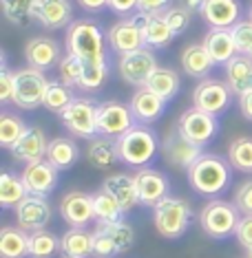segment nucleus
Here are the masks:
<instances>
[{
    "label": "nucleus",
    "mask_w": 252,
    "mask_h": 258,
    "mask_svg": "<svg viewBox=\"0 0 252 258\" xmlns=\"http://www.w3.org/2000/svg\"><path fill=\"white\" fill-rule=\"evenodd\" d=\"M230 168L232 166H230V161H228V157L204 152V155L186 170V172H188V183L197 195L215 199L230 187V181H232Z\"/></svg>",
    "instance_id": "2"
},
{
    "label": "nucleus",
    "mask_w": 252,
    "mask_h": 258,
    "mask_svg": "<svg viewBox=\"0 0 252 258\" xmlns=\"http://www.w3.org/2000/svg\"><path fill=\"white\" fill-rule=\"evenodd\" d=\"M120 78L131 86H142L148 84L150 75H153L157 69V57L150 49H139L135 53H128V55H122L120 57Z\"/></svg>",
    "instance_id": "13"
},
{
    "label": "nucleus",
    "mask_w": 252,
    "mask_h": 258,
    "mask_svg": "<svg viewBox=\"0 0 252 258\" xmlns=\"http://www.w3.org/2000/svg\"><path fill=\"white\" fill-rule=\"evenodd\" d=\"M97 102L86 97H75L71 104L60 113L62 126L73 137L93 139L97 137Z\"/></svg>",
    "instance_id": "7"
},
{
    "label": "nucleus",
    "mask_w": 252,
    "mask_h": 258,
    "mask_svg": "<svg viewBox=\"0 0 252 258\" xmlns=\"http://www.w3.org/2000/svg\"><path fill=\"white\" fill-rule=\"evenodd\" d=\"M133 177H135L139 203L146 205V208H155L157 203L171 195V179L164 172H160V170L139 168Z\"/></svg>",
    "instance_id": "15"
},
{
    "label": "nucleus",
    "mask_w": 252,
    "mask_h": 258,
    "mask_svg": "<svg viewBox=\"0 0 252 258\" xmlns=\"http://www.w3.org/2000/svg\"><path fill=\"white\" fill-rule=\"evenodd\" d=\"M29 197V190L22 181V174L3 172L0 174V205L5 210H16Z\"/></svg>",
    "instance_id": "33"
},
{
    "label": "nucleus",
    "mask_w": 252,
    "mask_h": 258,
    "mask_svg": "<svg viewBox=\"0 0 252 258\" xmlns=\"http://www.w3.org/2000/svg\"><path fill=\"white\" fill-rule=\"evenodd\" d=\"M33 16L44 29H51V31L69 29L75 20L71 0H40Z\"/></svg>",
    "instance_id": "24"
},
{
    "label": "nucleus",
    "mask_w": 252,
    "mask_h": 258,
    "mask_svg": "<svg viewBox=\"0 0 252 258\" xmlns=\"http://www.w3.org/2000/svg\"><path fill=\"white\" fill-rule=\"evenodd\" d=\"M49 78L44 71L38 69H20L16 71V89H14V104L22 110H33L44 104V95L49 89Z\"/></svg>",
    "instance_id": "8"
},
{
    "label": "nucleus",
    "mask_w": 252,
    "mask_h": 258,
    "mask_svg": "<svg viewBox=\"0 0 252 258\" xmlns=\"http://www.w3.org/2000/svg\"><path fill=\"white\" fill-rule=\"evenodd\" d=\"M78 5L86 14H99L109 7V0H78Z\"/></svg>",
    "instance_id": "50"
},
{
    "label": "nucleus",
    "mask_w": 252,
    "mask_h": 258,
    "mask_svg": "<svg viewBox=\"0 0 252 258\" xmlns=\"http://www.w3.org/2000/svg\"><path fill=\"white\" fill-rule=\"evenodd\" d=\"M60 216L71 227H86L91 221H95L93 195H86L80 190L67 192L60 201Z\"/></svg>",
    "instance_id": "17"
},
{
    "label": "nucleus",
    "mask_w": 252,
    "mask_h": 258,
    "mask_svg": "<svg viewBox=\"0 0 252 258\" xmlns=\"http://www.w3.org/2000/svg\"><path fill=\"white\" fill-rule=\"evenodd\" d=\"M239 221H241V212L237 210V205L224 199H213L199 212V225L204 234L217 240L232 236L237 232Z\"/></svg>",
    "instance_id": "5"
},
{
    "label": "nucleus",
    "mask_w": 252,
    "mask_h": 258,
    "mask_svg": "<svg viewBox=\"0 0 252 258\" xmlns=\"http://www.w3.org/2000/svg\"><path fill=\"white\" fill-rule=\"evenodd\" d=\"M0 258H29V232L22 227H3Z\"/></svg>",
    "instance_id": "34"
},
{
    "label": "nucleus",
    "mask_w": 252,
    "mask_h": 258,
    "mask_svg": "<svg viewBox=\"0 0 252 258\" xmlns=\"http://www.w3.org/2000/svg\"><path fill=\"white\" fill-rule=\"evenodd\" d=\"M49 142L42 128L38 126H29L25 135L11 146V155L16 161H25V163H33V161H42L46 159V148Z\"/></svg>",
    "instance_id": "22"
},
{
    "label": "nucleus",
    "mask_w": 252,
    "mask_h": 258,
    "mask_svg": "<svg viewBox=\"0 0 252 258\" xmlns=\"http://www.w3.org/2000/svg\"><path fill=\"white\" fill-rule=\"evenodd\" d=\"M25 60H27V67L38 69V71H49V69H54L62 60L60 46L49 36H36L29 40L25 46Z\"/></svg>",
    "instance_id": "20"
},
{
    "label": "nucleus",
    "mask_w": 252,
    "mask_h": 258,
    "mask_svg": "<svg viewBox=\"0 0 252 258\" xmlns=\"http://www.w3.org/2000/svg\"><path fill=\"white\" fill-rule=\"evenodd\" d=\"M206 0H177L179 7H184L186 11H190V14H201V7Z\"/></svg>",
    "instance_id": "52"
},
{
    "label": "nucleus",
    "mask_w": 252,
    "mask_h": 258,
    "mask_svg": "<svg viewBox=\"0 0 252 258\" xmlns=\"http://www.w3.org/2000/svg\"><path fill=\"white\" fill-rule=\"evenodd\" d=\"M60 251V238L49 230L29 234V258H54Z\"/></svg>",
    "instance_id": "38"
},
{
    "label": "nucleus",
    "mask_w": 252,
    "mask_h": 258,
    "mask_svg": "<svg viewBox=\"0 0 252 258\" xmlns=\"http://www.w3.org/2000/svg\"><path fill=\"white\" fill-rule=\"evenodd\" d=\"M58 172L60 170L51 166L46 159L33 161V163H27L25 170H22V181H25L29 195L49 197L58 185Z\"/></svg>",
    "instance_id": "19"
},
{
    "label": "nucleus",
    "mask_w": 252,
    "mask_h": 258,
    "mask_svg": "<svg viewBox=\"0 0 252 258\" xmlns=\"http://www.w3.org/2000/svg\"><path fill=\"white\" fill-rule=\"evenodd\" d=\"M120 159L131 168H146L157 157L160 139L157 133L146 124H135L128 133L117 137Z\"/></svg>",
    "instance_id": "3"
},
{
    "label": "nucleus",
    "mask_w": 252,
    "mask_h": 258,
    "mask_svg": "<svg viewBox=\"0 0 252 258\" xmlns=\"http://www.w3.org/2000/svg\"><path fill=\"white\" fill-rule=\"evenodd\" d=\"M27 128L29 126L25 124L22 117L9 113V110H3V113H0V146L11 150V146L25 135Z\"/></svg>",
    "instance_id": "39"
},
{
    "label": "nucleus",
    "mask_w": 252,
    "mask_h": 258,
    "mask_svg": "<svg viewBox=\"0 0 252 258\" xmlns=\"http://www.w3.org/2000/svg\"><path fill=\"white\" fill-rule=\"evenodd\" d=\"M162 16H164V20L168 22V27L173 29L175 36L186 33L188 31V27H190V22H192V14L190 11H186L184 7H179V5H173V7L166 9Z\"/></svg>",
    "instance_id": "43"
},
{
    "label": "nucleus",
    "mask_w": 252,
    "mask_h": 258,
    "mask_svg": "<svg viewBox=\"0 0 252 258\" xmlns=\"http://www.w3.org/2000/svg\"><path fill=\"white\" fill-rule=\"evenodd\" d=\"M162 155L168 166L179 168V170H188L192 163L204 155V148L192 144L190 139L179 131V126L173 124L171 131L164 135V139H162Z\"/></svg>",
    "instance_id": "9"
},
{
    "label": "nucleus",
    "mask_w": 252,
    "mask_h": 258,
    "mask_svg": "<svg viewBox=\"0 0 252 258\" xmlns=\"http://www.w3.org/2000/svg\"><path fill=\"white\" fill-rule=\"evenodd\" d=\"M248 258H252V249H248Z\"/></svg>",
    "instance_id": "54"
},
{
    "label": "nucleus",
    "mask_w": 252,
    "mask_h": 258,
    "mask_svg": "<svg viewBox=\"0 0 252 258\" xmlns=\"http://www.w3.org/2000/svg\"><path fill=\"white\" fill-rule=\"evenodd\" d=\"M248 20H252V5H250V9H248Z\"/></svg>",
    "instance_id": "53"
},
{
    "label": "nucleus",
    "mask_w": 252,
    "mask_h": 258,
    "mask_svg": "<svg viewBox=\"0 0 252 258\" xmlns=\"http://www.w3.org/2000/svg\"><path fill=\"white\" fill-rule=\"evenodd\" d=\"M177 126L192 144L201 146V148L213 142L215 135L219 133V121H217V117L206 113V110H199L195 106L181 113V117L177 119Z\"/></svg>",
    "instance_id": "12"
},
{
    "label": "nucleus",
    "mask_w": 252,
    "mask_h": 258,
    "mask_svg": "<svg viewBox=\"0 0 252 258\" xmlns=\"http://www.w3.org/2000/svg\"><path fill=\"white\" fill-rule=\"evenodd\" d=\"M89 163L97 170H109L113 168L120 159V148H117V139L97 135L89 142V150H86Z\"/></svg>",
    "instance_id": "28"
},
{
    "label": "nucleus",
    "mask_w": 252,
    "mask_h": 258,
    "mask_svg": "<svg viewBox=\"0 0 252 258\" xmlns=\"http://www.w3.org/2000/svg\"><path fill=\"white\" fill-rule=\"evenodd\" d=\"M243 5L241 0H206L201 7V18L210 29H232L241 22Z\"/></svg>",
    "instance_id": "18"
},
{
    "label": "nucleus",
    "mask_w": 252,
    "mask_h": 258,
    "mask_svg": "<svg viewBox=\"0 0 252 258\" xmlns=\"http://www.w3.org/2000/svg\"><path fill=\"white\" fill-rule=\"evenodd\" d=\"M215 67V60L210 57V53L206 51L204 44H190L186 46V51L181 53V69L186 71V75L190 78H199L206 80L210 71Z\"/></svg>",
    "instance_id": "30"
},
{
    "label": "nucleus",
    "mask_w": 252,
    "mask_h": 258,
    "mask_svg": "<svg viewBox=\"0 0 252 258\" xmlns=\"http://www.w3.org/2000/svg\"><path fill=\"white\" fill-rule=\"evenodd\" d=\"M228 161L234 170L252 174V137H237L228 144Z\"/></svg>",
    "instance_id": "37"
},
{
    "label": "nucleus",
    "mask_w": 252,
    "mask_h": 258,
    "mask_svg": "<svg viewBox=\"0 0 252 258\" xmlns=\"http://www.w3.org/2000/svg\"><path fill=\"white\" fill-rule=\"evenodd\" d=\"M173 7V0H137V11L148 16H162L166 9Z\"/></svg>",
    "instance_id": "47"
},
{
    "label": "nucleus",
    "mask_w": 252,
    "mask_h": 258,
    "mask_svg": "<svg viewBox=\"0 0 252 258\" xmlns=\"http://www.w3.org/2000/svg\"><path fill=\"white\" fill-rule=\"evenodd\" d=\"M135 245V230L128 223L115 225H97L93 230V256L95 258H115Z\"/></svg>",
    "instance_id": "6"
},
{
    "label": "nucleus",
    "mask_w": 252,
    "mask_h": 258,
    "mask_svg": "<svg viewBox=\"0 0 252 258\" xmlns=\"http://www.w3.org/2000/svg\"><path fill=\"white\" fill-rule=\"evenodd\" d=\"M40 0H0L3 5V14L11 25L16 27H29L31 20L36 18V7Z\"/></svg>",
    "instance_id": "36"
},
{
    "label": "nucleus",
    "mask_w": 252,
    "mask_h": 258,
    "mask_svg": "<svg viewBox=\"0 0 252 258\" xmlns=\"http://www.w3.org/2000/svg\"><path fill=\"white\" fill-rule=\"evenodd\" d=\"M226 84L230 86L232 95H245L252 91V57L237 53L228 64H224Z\"/></svg>",
    "instance_id": "26"
},
{
    "label": "nucleus",
    "mask_w": 252,
    "mask_h": 258,
    "mask_svg": "<svg viewBox=\"0 0 252 258\" xmlns=\"http://www.w3.org/2000/svg\"><path fill=\"white\" fill-rule=\"evenodd\" d=\"M14 89H16V73L3 71L0 73V102L3 104L14 102Z\"/></svg>",
    "instance_id": "48"
},
{
    "label": "nucleus",
    "mask_w": 252,
    "mask_h": 258,
    "mask_svg": "<svg viewBox=\"0 0 252 258\" xmlns=\"http://www.w3.org/2000/svg\"><path fill=\"white\" fill-rule=\"evenodd\" d=\"M80 157V148L73 139L69 137H56L49 142V148H46V161L51 166H56L58 170H69L75 166Z\"/></svg>",
    "instance_id": "32"
},
{
    "label": "nucleus",
    "mask_w": 252,
    "mask_h": 258,
    "mask_svg": "<svg viewBox=\"0 0 252 258\" xmlns=\"http://www.w3.org/2000/svg\"><path fill=\"white\" fill-rule=\"evenodd\" d=\"M73 93H71V86H67L62 80H51L49 82V89H46V95H44V104L42 106L49 110V113H56L60 115L69 104L73 102Z\"/></svg>",
    "instance_id": "40"
},
{
    "label": "nucleus",
    "mask_w": 252,
    "mask_h": 258,
    "mask_svg": "<svg viewBox=\"0 0 252 258\" xmlns=\"http://www.w3.org/2000/svg\"><path fill=\"white\" fill-rule=\"evenodd\" d=\"M16 219H18V227H22L29 234L46 230V225L51 221V205L46 201V197L29 195L16 208Z\"/></svg>",
    "instance_id": "16"
},
{
    "label": "nucleus",
    "mask_w": 252,
    "mask_h": 258,
    "mask_svg": "<svg viewBox=\"0 0 252 258\" xmlns=\"http://www.w3.org/2000/svg\"><path fill=\"white\" fill-rule=\"evenodd\" d=\"M84 64L80 57H75L71 53H67L58 64V73H60V80L64 82L67 86H80V80H82V73H84Z\"/></svg>",
    "instance_id": "42"
},
{
    "label": "nucleus",
    "mask_w": 252,
    "mask_h": 258,
    "mask_svg": "<svg viewBox=\"0 0 252 258\" xmlns=\"http://www.w3.org/2000/svg\"><path fill=\"white\" fill-rule=\"evenodd\" d=\"M109 75V62H93V64H84V73H82V80H80V86L78 89L82 91H89V93H95L102 89L104 80Z\"/></svg>",
    "instance_id": "41"
},
{
    "label": "nucleus",
    "mask_w": 252,
    "mask_h": 258,
    "mask_svg": "<svg viewBox=\"0 0 252 258\" xmlns=\"http://www.w3.org/2000/svg\"><path fill=\"white\" fill-rule=\"evenodd\" d=\"M128 108H131V113L135 117L137 124L148 126L164 115V110H166V99H162L157 93L142 86V89H137L133 93L131 102H128Z\"/></svg>",
    "instance_id": "23"
},
{
    "label": "nucleus",
    "mask_w": 252,
    "mask_h": 258,
    "mask_svg": "<svg viewBox=\"0 0 252 258\" xmlns=\"http://www.w3.org/2000/svg\"><path fill=\"white\" fill-rule=\"evenodd\" d=\"M60 251L64 258H89L93 256V232L86 227H71L62 234Z\"/></svg>",
    "instance_id": "29"
},
{
    "label": "nucleus",
    "mask_w": 252,
    "mask_h": 258,
    "mask_svg": "<svg viewBox=\"0 0 252 258\" xmlns=\"http://www.w3.org/2000/svg\"><path fill=\"white\" fill-rule=\"evenodd\" d=\"M102 190H107L109 195H113L117 199V203L124 208V212H131L133 208L139 205L135 177H131V174H124V172L109 174V177L102 181Z\"/></svg>",
    "instance_id": "25"
},
{
    "label": "nucleus",
    "mask_w": 252,
    "mask_h": 258,
    "mask_svg": "<svg viewBox=\"0 0 252 258\" xmlns=\"http://www.w3.org/2000/svg\"><path fill=\"white\" fill-rule=\"evenodd\" d=\"M107 38H109V49L120 57L128 55V53H135L139 49H146L142 27H139L131 16H128V18H122L120 22H115V25L107 31Z\"/></svg>",
    "instance_id": "14"
},
{
    "label": "nucleus",
    "mask_w": 252,
    "mask_h": 258,
    "mask_svg": "<svg viewBox=\"0 0 252 258\" xmlns=\"http://www.w3.org/2000/svg\"><path fill=\"white\" fill-rule=\"evenodd\" d=\"M234 205L241 212V216H252V179L243 181L234 192Z\"/></svg>",
    "instance_id": "45"
},
{
    "label": "nucleus",
    "mask_w": 252,
    "mask_h": 258,
    "mask_svg": "<svg viewBox=\"0 0 252 258\" xmlns=\"http://www.w3.org/2000/svg\"><path fill=\"white\" fill-rule=\"evenodd\" d=\"M155 230L160 232V236L175 240L181 238L188 227L192 225L195 212H192V205L181 197L168 195L164 201L155 205Z\"/></svg>",
    "instance_id": "4"
},
{
    "label": "nucleus",
    "mask_w": 252,
    "mask_h": 258,
    "mask_svg": "<svg viewBox=\"0 0 252 258\" xmlns=\"http://www.w3.org/2000/svg\"><path fill=\"white\" fill-rule=\"evenodd\" d=\"M131 18L142 27L146 49H150V51L166 49V46L177 38L173 33V29L168 27V22L164 20V16H148V14H142V11H135Z\"/></svg>",
    "instance_id": "21"
},
{
    "label": "nucleus",
    "mask_w": 252,
    "mask_h": 258,
    "mask_svg": "<svg viewBox=\"0 0 252 258\" xmlns=\"http://www.w3.org/2000/svg\"><path fill=\"white\" fill-rule=\"evenodd\" d=\"M201 44L206 46V51L215 60V64H228L239 53L232 29H210Z\"/></svg>",
    "instance_id": "27"
},
{
    "label": "nucleus",
    "mask_w": 252,
    "mask_h": 258,
    "mask_svg": "<svg viewBox=\"0 0 252 258\" xmlns=\"http://www.w3.org/2000/svg\"><path fill=\"white\" fill-rule=\"evenodd\" d=\"M245 258H248V256H245Z\"/></svg>",
    "instance_id": "55"
},
{
    "label": "nucleus",
    "mask_w": 252,
    "mask_h": 258,
    "mask_svg": "<svg viewBox=\"0 0 252 258\" xmlns=\"http://www.w3.org/2000/svg\"><path fill=\"white\" fill-rule=\"evenodd\" d=\"M232 36L234 42H237L239 53L252 57V20H241L239 25H234Z\"/></svg>",
    "instance_id": "44"
},
{
    "label": "nucleus",
    "mask_w": 252,
    "mask_h": 258,
    "mask_svg": "<svg viewBox=\"0 0 252 258\" xmlns=\"http://www.w3.org/2000/svg\"><path fill=\"white\" fill-rule=\"evenodd\" d=\"M146 89H150L153 93H157L162 99L171 102V99L177 97V93L181 89V80H179L177 71H173V69H162L160 67L153 75H150Z\"/></svg>",
    "instance_id": "35"
},
{
    "label": "nucleus",
    "mask_w": 252,
    "mask_h": 258,
    "mask_svg": "<svg viewBox=\"0 0 252 258\" xmlns=\"http://www.w3.org/2000/svg\"><path fill=\"white\" fill-rule=\"evenodd\" d=\"M93 210H95V221L97 225H115V223L124 221V208L117 203L113 195H109L107 190L99 187L97 192H93Z\"/></svg>",
    "instance_id": "31"
},
{
    "label": "nucleus",
    "mask_w": 252,
    "mask_h": 258,
    "mask_svg": "<svg viewBox=\"0 0 252 258\" xmlns=\"http://www.w3.org/2000/svg\"><path fill=\"white\" fill-rule=\"evenodd\" d=\"M239 110L248 121H252V91L239 97Z\"/></svg>",
    "instance_id": "51"
},
{
    "label": "nucleus",
    "mask_w": 252,
    "mask_h": 258,
    "mask_svg": "<svg viewBox=\"0 0 252 258\" xmlns=\"http://www.w3.org/2000/svg\"><path fill=\"white\" fill-rule=\"evenodd\" d=\"M234 238H237V243L241 245L245 251L252 249V216H241V221H239V225H237V232H234Z\"/></svg>",
    "instance_id": "46"
},
{
    "label": "nucleus",
    "mask_w": 252,
    "mask_h": 258,
    "mask_svg": "<svg viewBox=\"0 0 252 258\" xmlns=\"http://www.w3.org/2000/svg\"><path fill=\"white\" fill-rule=\"evenodd\" d=\"M232 102V91L226 82L206 78L192 89V106L199 110H206V113L219 117L230 108Z\"/></svg>",
    "instance_id": "10"
},
{
    "label": "nucleus",
    "mask_w": 252,
    "mask_h": 258,
    "mask_svg": "<svg viewBox=\"0 0 252 258\" xmlns=\"http://www.w3.org/2000/svg\"><path fill=\"white\" fill-rule=\"evenodd\" d=\"M135 117L131 108L122 102H102L97 106V135L104 137H122L135 126Z\"/></svg>",
    "instance_id": "11"
},
{
    "label": "nucleus",
    "mask_w": 252,
    "mask_h": 258,
    "mask_svg": "<svg viewBox=\"0 0 252 258\" xmlns=\"http://www.w3.org/2000/svg\"><path fill=\"white\" fill-rule=\"evenodd\" d=\"M109 9L117 16H133L137 11V0H109Z\"/></svg>",
    "instance_id": "49"
},
{
    "label": "nucleus",
    "mask_w": 252,
    "mask_h": 258,
    "mask_svg": "<svg viewBox=\"0 0 252 258\" xmlns=\"http://www.w3.org/2000/svg\"><path fill=\"white\" fill-rule=\"evenodd\" d=\"M107 33L93 18H75L67 29V53L80 57L82 62H109L107 60Z\"/></svg>",
    "instance_id": "1"
}]
</instances>
